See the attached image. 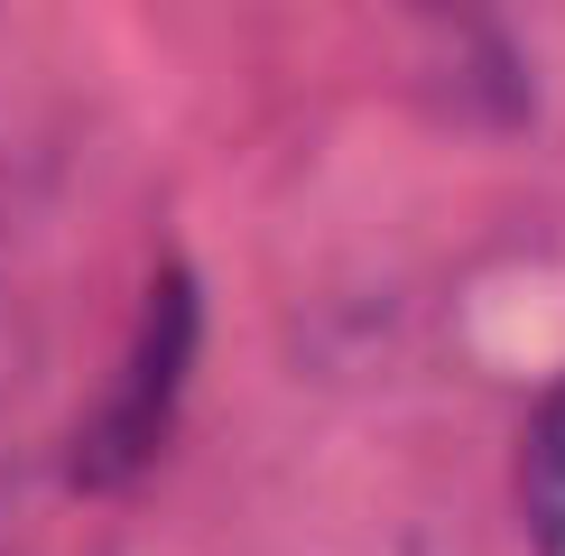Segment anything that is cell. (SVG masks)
Instances as JSON below:
<instances>
[{"mask_svg": "<svg viewBox=\"0 0 565 556\" xmlns=\"http://www.w3.org/2000/svg\"><path fill=\"white\" fill-rule=\"evenodd\" d=\"M520 520L537 556H565V381L547 389V408L529 417L520 446Z\"/></svg>", "mask_w": 565, "mask_h": 556, "instance_id": "2", "label": "cell"}, {"mask_svg": "<svg viewBox=\"0 0 565 556\" xmlns=\"http://www.w3.org/2000/svg\"><path fill=\"white\" fill-rule=\"evenodd\" d=\"M195 324L204 316H195L185 269H158V307L130 334V371H121V389H111V408L93 417V455H84L93 482H130L139 463L158 455V436H168V417H177V389H185V362H195Z\"/></svg>", "mask_w": 565, "mask_h": 556, "instance_id": "1", "label": "cell"}]
</instances>
